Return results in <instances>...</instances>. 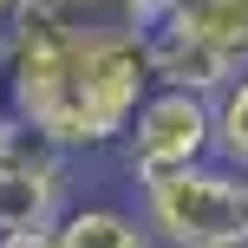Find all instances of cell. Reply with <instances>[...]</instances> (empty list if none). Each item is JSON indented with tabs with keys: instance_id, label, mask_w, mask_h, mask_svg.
I'll list each match as a JSON object with an SVG mask.
<instances>
[{
	"instance_id": "cell-1",
	"label": "cell",
	"mask_w": 248,
	"mask_h": 248,
	"mask_svg": "<svg viewBox=\"0 0 248 248\" xmlns=\"http://www.w3.org/2000/svg\"><path fill=\"white\" fill-rule=\"evenodd\" d=\"M7 111L20 131L65 157L124 150L144 98L157 92L144 33L131 26H59L26 13L7 46Z\"/></svg>"
},
{
	"instance_id": "cell-2",
	"label": "cell",
	"mask_w": 248,
	"mask_h": 248,
	"mask_svg": "<svg viewBox=\"0 0 248 248\" xmlns=\"http://www.w3.org/2000/svg\"><path fill=\"white\" fill-rule=\"evenodd\" d=\"M137 216L150 222L157 248H248V170L209 157L196 170L144 176Z\"/></svg>"
},
{
	"instance_id": "cell-3",
	"label": "cell",
	"mask_w": 248,
	"mask_h": 248,
	"mask_svg": "<svg viewBox=\"0 0 248 248\" xmlns=\"http://www.w3.org/2000/svg\"><path fill=\"white\" fill-rule=\"evenodd\" d=\"M216 157V98L202 92H150L137 111L131 137H124L118 163L131 170V183L144 176H170V170H196Z\"/></svg>"
},
{
	"instance_id": "cell-4",
	"label": "cell",
	"mask_w": 248,
	"mask_h": 248,
	"mask_svg": "<svg viewBox=\"0 0 248 248\" xmlns=\"http://www.w3.org/2000/svg\"><path fill=\"white\" fill-rule=\"evenodd\" d=\"M72 163L65 150H52L46 137L13 131L0 150V235L13 229H52L72 209Z\"/></svg>"
},
{
	"instance_id": "cell-5",
	"label": "cell",
	"mask_w": 248,
	"mask_h": 248,
	"mask_svg": "<svg viewBox=\"0 0 248 248\" xmlns=\"http://www.w3.org/2000/svg\"><path fill=\"white\" fill-rule=\"evenodd\" d=\"M144 59H150V78L163 92H202V98H222L229 92V65L183 13H163V20L144 26Z\"/></svg>"
},
{
	"instance_id": "cell-6",
	"label": "cell",
	"mask_w": 248,
	"mask_h": 248,
	"mask_svg": "<svg viewBox=\"0 0 248 248\" xmlns=\"http://www.w3.org/2000/svg\"><path fill=\"white\" fill-rule=\"evenodd\" d=\"M52 235H59V248H157L150 222L124 202H72Z\"/></svg>"
},
{
	"instance_id": "cell-7",
	"label": "cell",
	"mask_w": 248,
	"mask_h": 248,
	"mask_svg": "<svg viewBox=\"0 0 248 248\" xmlns=\"http://www.w3.org/2000/svg\"><path fill=\"white\" fill-rule=\"evenodd\" d=\"M170 13H183V20L196 26L216 52H222L229 72H242V65H248V0H176Z\"/></svg>"
},
{
	"instance_id": "cell-8",
	"label": "cell",
	"mask_w": 248,
	"mask_h": 248,
	"mask_svg": "<svg viewBox=\"0 0 248 248\" xmlns=\"http://www.w3.org/2000/svg\"><path fill=\"white\" fill-rule=\"evenodd\" d=\"M216 157L248 170V65L229 78L222 98H216Z\"/></svg>"
},
{
	"instance_id": "cell-9",
	"label": "cell",
	"mask_w": 248,
	"mask_h": 248,
	"mask_svg": "<svg viewBox=\"0 0 248 248\" xmlns=\"http://www.w3.org/2000/svg\"><path fill=\"white\" fill-rule=\"evenodd\" d=\"M52 229H59V222H52ZM52 229H13V235H0V248H59Z\"/></svg>"
},
{
	"instance_id": "cell-10",
	"label": "cell",
	"mask_w": 248,
	"mask_h": 248,
	"mask_svg": "<svg viewBox=\"0 0 248 248\" xmlns=\"http://www.w3.org/2000/svg\"><path fill=\"white\" fill-rule=\"evenodd\" d=\"M26 20V0H0V46L13 39V26Z\"/></svg>"
},
{
	"instance_id": "cell-11",
	"label": "cell",
	"mask_w": 248,
	"mask_h": 248,
	"mask_svg": "<svg viewBox=\"0 0 248 248\" xmlns=\"http://www.w3.org/2000/svg\"><path fill=\"white\" fill-rule=\"evenodd\" d=\"M0 111H7V52H0Z\"/></svg>"
}]
</instances>
